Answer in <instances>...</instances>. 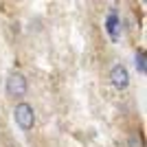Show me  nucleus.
<instances>
[{"mask_svg":"<svg viewBox=\"0 0 147 147\" xmlns=\"http://www.w3.org/2000/svg\"><path fill=\"white\" fill-rule=\"evenodd\" d=\"M110 81H112V86H114V88L125 90V88L129 86V73H127V68L123 66V64H117V66L110 70Z\"/></svg>","mask_w":147,"mask_h":147,"instance_id":"nucleus-3","label":"nucleus"},{"mask_svg":"<svg viewBox=\"0 0 147 147\" xmlns=\"http://www.w3.org/2000/svg\"><path fill=\"white\" fill-rule=\"evenodd\" d=\"M13 119H16V123H18L20 129H24V132H29L33 125H35V110H33V105L29 103H18L16 108H13Z\"/></svg>","mask_w":147,"mask_h":147,"instance_id":"nucleus-1","label":"nucleus"},{"mask_svg":"<svg viewBox=\"0 0 147 147\" xmlns=\"http://www.w3.org/2000/svg\"><path fill=\"white\" fill-rule=\"evenodd\" d=\"M134 64H136V70H138L141 75H145V73H147V66H145V51H138V53H136Z\"/></svg>","mask_w":147,"mask_h":147,"instance_id":"nucleus-5","label":"nucleus"},{"mask_svg":"<svg viewBox=\"0 0 147 147\" xmlns=\"http://www.w3.org/2000/svg\"><path fill=\"white\" fill-rule=\"evenodd\" d=\"M105 29H108V33H110L112 40H117V37H119V18H117V11H114V9L108 13V20H105Z\"/></svg>","mask_w":147,"mask_h":147,"instance_id":"nucleus-4","label":"nucleus"},{"mask_svg":"<svg viewBox=\"0 0 147 147\" xmlns=\"http://www.w3.org/2000/svg\"><path fill=\"white\" fill-rule=\"evenodd\" d=\"M7 94L13 99H22L26 94V77L22 73H11L7 77Z\"/></svg>","mask_w":147,"mask_h":147,"instance_id":"nucleus-2","label":"nucleus"}]
</instances>
